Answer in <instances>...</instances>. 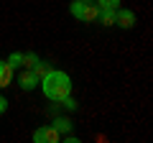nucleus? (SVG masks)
<instances>
[{"label": "nucleus", "mask_w": 153, "mask_h": 143, "mask_svg": "<svg viewBox=\"0 0 153 143\" xmlns=\"http://www.w3.org/2000/svg\"><path fill=\"white\" fill-rule=\"evenodd\" d=\"M38 84H41V89H44L46 100H51V102H59L61 97L71 95V77L66 74V72H61V69H51Z\"/></svg>", "instance_id": "1"}, {"label": "nucleus", "mask_w": 153, "mask_h": 143, "mask_svg": "<svg viewBox=\"0 0 153 143\" xmlns=\"http://www.w3.org/2000/svg\"><path fill=\"white\" fill-rule=\"evenodd\" d=\"M33 141L36 143H59L61 141V133L56 130L54 125H41L33 130Z\"/></svg>", "instance_id": "2"}, {"label": "nucleus", "mask_w": 153, "mask_h": 143, "mask_svg": "<svg viewBox=\"0 0 153 143\" xmlns=\"http://www.w3.org/2000/svg\"><path fill=\"white\" fill-rule=\"evenodd\" d=\"M115 23L120 28H133L138 23V16L133 10H128V8H117V10H115Z\"/></svg>", "instance_id": "3"}, {"label": "nucleus", "mask_w": 153, "mask_h": 143, "mask_svg": "<svg viewBox=\"0 0 153 143\" xmlns=\"http://www.w3.org/2000/svg\"><path fill=\"white\" fill-rule=\"evenodd\" d=\"M18 84H21V89H36L38 77L33 74V69H23L21 77H18Z\"/></svg>", "instance_id": "4"}, {"label": "nucleus", "mask_w": 153, "mask_h": 143, "mask_svg": "<svg viewBox=\"0 0 153 143\" xmlns=\"http://www.w3.org/2000/svg\"><path fill=\"white\" fill-rule=\"evenodd\" d=\"M97 16H100V8L94 3H84V10L79 16V21L82 23H97Z\"/></svg>", "instance_id": "5"}, {"label": "nucleus", "mask_w": 153, "mask_h": 143, "mask_svg": "<svg viewBox=\"0 0 153 143\" xmlns=\"http://www.w3.org/2000/svg\"><path fill=\"white\" fill-rule=\"evenodd\" d=\"M10 82H13V66L8 64L5 59H0V89L8 87Z\"/></svg>", "instance_id": "6"}, {"label": "nucleus", "mask_w": 153, "mask_h": 143, "mask_svg": "<svg viewBox=\"0 0 153 143\" xmlns=\"http://www.w3.org/2000/svg\"><path fill=\"white\" fill-rule=\"evenodd\" d=\"M31 69H33V74H36V77H38V82H41V79H44L46 74H49V72H51V64H49V61H41V59H38L36 64L31 66Z\"/></svg>", "instance_id": "7"}, {"label": "nucleus", "mask_w": 153, "mask_h": 143, "mask_svg": "<svg viewBox=\"0 0 153 143\" xmlns=\"http://www.w3.org/2000/svg\"><path fill=\"white\" fill-rule=\"evenodd\" d=\"M54 128L61 133V136H66V133H71V120H69V118H56Z\"/></svg>", "instance_id": "8"}, {"label": "nucleus", "mask_w": 153, "mask_h": 143, "mask_svg": "<svg viewBox=\"0 0 153 143\" xmlns=\"http://www.w3.org/2000/svg\"><path fill=\"white\" fill-rule=\"evenodd\" d=\"M97 21L102 23V26H115V10H100Z\"/></svg>", "instance_id": "9"}, {"label": "nucleus", "mask_w": 153, "mask_h": 143, "mask_svg": "<svg viewBox=\"0 0 153 143\" xmlns=\"http://www.w3.org/2000/svg\"><path fill=\"white\" fill-rule=\"evenodd\" d=\"M94 5H97L100 10H117L120 0H94Z\"/></svg>", "instance_id": "10"}, {"label": "nucleus", "mask_w": 153, "mask_h": 143, "mask_svg": "<svg viewBox=\"0 0 153 143\" xmlns=\"http://www.w3.org/2000/svg\"><path fill=\"white\" fill-rule=\"evenodd\" d=\"M5 61H8V64L13 66V69H18V66H23V51H13V54L8 56Z\"/></svg>", "instance_id": "11"}, {"label": "nucleus", "mask_w": 153, "mask_h": 143, "mask_svg": "<svg viewBox=\"0 0 153 143\" xmlns=\"http://www.w3.org/2000/svg\"><path fill=\"white\" fill-rule=\"evenodd\" d=\"M82 10H84V0H71V5H69V13L79 21V16H82Z\"/></svg>", "instance_id": "12"}, {"label": "nucleus", "mask_w": 153, "mask_h": 143, "mask_svg": "<svg viewBox=\"0 0 153 143\" xmlns=\"http://www.w3.org/2000/svg\"><path fill=\"white\" fill-rule=\"evenodd\" d=\"M59 105L64 107V110H76V107H79V102H76V100L71 97V95H66V97H61V100H59Z\"/></svg>", "instance_id": "13"}, {"label": "nucleus", "mask_w": 153, "mask_h": 143, "mask_svg": "<svg viewBox=\"0 0 153 143\" xmlns=\"http://www.w3.org/2000/svg\"><path fill=\"white\" fill-rule=\"evenodd\" d=\"M38 61V54H23V69H31Z\"/></svg>", "instance_id": "14"}, {"label": "nucleus", "mask_w": 153, "mask_h": 143, "mask_svg": "<svg viewBox=\"0 0 153 143\" xmlns=\"http://www.w3.org/2000/svg\"><path fill=\"white\" fill-rule=\"evenodd\" d=\"M5 110H8V100L3 97V95H0V115H3V112H5Z\"/></svg>", "instance_id": "15"}, {"label": "nucleus", "mask_w": 153, "mask_h": 143, "mask_svg": "<svg viewBox=\"0 0 153 143\" xmlns=\"http://www.w3.org/2000/svg\"><path fill=\"white\" fill-rule=\"evenodd\" d=\"M84 3H94V0H84Z\"/></svg>", "instance_id": "16"}]
</instances>
